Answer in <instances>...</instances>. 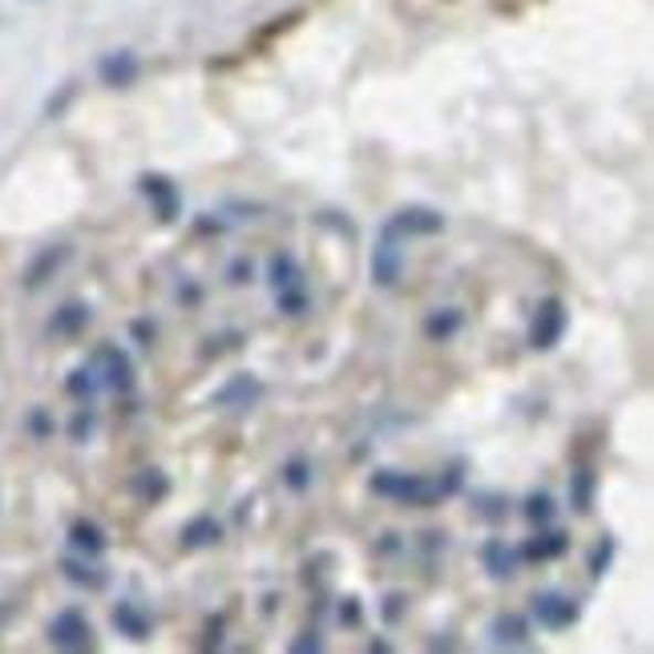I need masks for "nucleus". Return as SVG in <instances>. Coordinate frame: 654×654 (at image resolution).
I'll use <instances>...</instances> for the list:
<instances>
[{"label": "nucleus", "instance_id": "obj_20", "mask_svg": "<svg viewBox=\"0 0 654 654\" xmlns=\"http://www.w3.org/2000/svg\"><path fill=\"white\" fill-rule=\"evenodd\" d=\"M461 327H465V312H461V307H433V312L424 316L421 331L429 344H449Z\"/></svg>", "mask_w": 654, "mask_h": 654}, {"label": "nucleus", "instance_id": "obj_7", "mask_svg": "<svg viewBox=\"0 0 654 654\" xmlns=\"http://www.w3.org/2000/svg\"><path fill=\"white\" fill-rule=\"evenodd\" d=\"M368 271H372L376 287H384V292L400 287V279H404V239H397L392 231L380 226V239H376V246H372Z\"/></svg>", "mask_w": 654, "mask_h": 654}, {"label": "nucleus", "instance_id": "obj_36", "mask_svg": "<svg viewBox=\"0 0 654 654\" xmlns=\"http://www.w3.org/2000/svg\"><path fill=\"white\" fill-rule=\"evenodd\" d=\"M199 299H202V292L194 283H182V287H178V304H199Z\"/></svg>", "mask_w": 654, "mask_h": 654}, {"label": "nucleus", "instance_id": "obj_16", "mask_svg": "<svg viewBox=\"0 0 654 654\" xmlns=\"http://www.w3.org/2000/svg\"><path fill=\"white\" fill-rule=\"evenodd\" d=\"M481 566L489 570V578L505 582V578H514V573L521 570V549L509 546L505 538H489L481 546Z\"/></svg>", "mask_w": 654, "mask_h": 654}, {"label": "nucleus", "instance_id": "obj_13", "mask_svg": "<svg viewBox=\"0 0 654 654\" xmlns=\"http://www.w3.org/2000/svg\"><path fill=\"white\" fill-rule=\"evenodd\" d=\"M529 639H534V622H529L526 614H517V610L493 614L489 643L497 646V651H521V646H529Z\"/></svg>", "mask_w": 654, "mask_h": 654}, {"label": "nucleus", "instance_id": "obj_19", "mask_svg": "<svg viewBox=\"0 0 654 654\" xmlns=\"http://www.w3.org/2000/svg\"><path fill=\"white\" fill-rule=\"evenodd\" d=\"M566 549H570V534L538 526V534L521 546V561H553V558H561Z\"/></svg>", "mask_w": 654, "mask_h": 654}, {"label": "nucleus", "instance_id": "obj_29", "mask_svg": "<svg viewBox=\"0 0 654 654\" xmlns=\"http://www.w3.org/2000/svg\"><path fill=\"white\" fill-rule=\"evenodd\" d=\"M97 429V409H89V404H82V409L70 416V441L73 444H85L89 436H94Z\"/></svg>", "mask_w": 654, "mask_h": 654}, {"label": "nucleus", "instance_id": "obj_21", "mask_svg": "<svg viewBox=\"0 0 654 654\" xmlns=\"http://www.w3.org/2000/svg\"><path fill=\"white\" fill-rule=\"evenodd\" d=\"M222 541V521L219 517H211V514H194L182 526V538H178V546L182 549H211V546H219Z\"/></svg>", "mask_w": 654, "mask_h": 654}, {"label": "nucleus", "instance_id": "obj_34", "mask_svg": "<svg viewBox=\"0 0 654 654\" xmlns=\"http://www.w3.org/2000/svg\"><path fill=\"white\" fill-rule=\"evenodd\" d=\"M324 651V639L316 631H304L299 639H292V654H319Z\"/></svg>", "mask_w": 654, "mask_h": 654}, {"label": "nucleus", "instance_id": "obj_28", "mask_svg": "<svg viewBox=\"0 0 654 654\" xmlns=\"http://www.w3.org/2000/svg\"><path fill=\"white\" fill-rule=\"evenodd\" d=\"M473 514L485 517V521H505L509 514V502L497 497V493H473Z\"/></svg>", "mask_w": 654, "mask_h": 654}, {"label": "nucleus", "instance_id": "obj_30", "mask_svg": "<svg viewBox=\"0 0 654 654\" xmlns=\"http://www.w3.org/2000/svg\"><path fill=\"white\" fill-rule=\"evenodd\" d=\"M24 429H29V436H33V441H49V436H53V416H49V409H33V412H29Z\"/></svg>", "mask_w": 654, "mask_h": 654}, {"label": "nucleus", "instance_id": "obj_1", "mask_svg": "<svg viewBox=\"0 0 654 654\" xmlns=\"http://www.w3.org/2000/svg\"><path fill=\"white\" fill-rule=\"evenodd\" d=\"M372 493L376 497H384L392 505H404V509H433L441 505V489H436L433 477H424V473H400V468H376L372 473Z\"/></svg>", "mask_w": 654, "mask_h": 654}, {"label": "nucleus", "instance_id": "obj_17", "mask_svg": "<svg viewBox=\"0 0 654 654\" xmlns=\"http://www.w3.org/2000/svg\"><path fill=\"white\" fill-rule=\"evenodd\" d=\"M61 573H65V582L82 586V590H89V594H97V590H106L109 586V570H102L97 558H82V553L61 558Z\"/></svg>", "mask_w": 654, "mask_h": 654}, {"label": "nucleus", "instance_id": "obj_35", "mask_svg": "<svg viewBox=\"0 0 654 654\" xmlns=\"http://www.w3.org/2000/svg\"><path fill=\"white\" fill-rule=\"evenodd\" d=\"M339 622L360 626V602H356V598H344V606H339Z\"/></svg>", "mask_w": 654, "mask_h": 654}, {"label": "nucleus", "instance_id": "obj_14", "mask_svg": "<svg viewBox=\"0 0 654 654\" xmlns=\"http://www.w3.org/2000/svg\"><path fill=\"white\" fill-rule=\"evenodd\" d=\"M89 319H94V307L82 304V299H70V304H61L53 316H49L45 324V336L53 339H77L89 327Z\"/></svg>", "mask_w": 654, "mask_h": 654}, {"label": "nucleus", "instance_id": "obj_5", "mask_svg": "<svg viewBox=\"0 0 654 654\" xmlns=\"http://www.w3.org/2000/svg\"><path fill=\"white\" fill-rule=\"evenodd\" d=\"M566 327H570V312H566V304H561L558 295L538 299L534 316H529V348L553 351L561 344V336H566Z\"/></svg>", "mask_w": 654, "mask_h": 654}, {"label": "nucleus", "instance_id": "obj_27", "mask_svg": "<svg viewBox=\"0 0 654 654\" xmlns=\"http://www.w3.org/2000/svg\"><path fill=\"white\" fill-rule=\"evenodd\" d=\"M614 553H619V541L606 534V538L594 546V553H590V578H594V582H602V578L610 573V566H614Z\"/></svg>", "mask_w": 654, "mask_h": 654}, {"label": "nucleus", "instance_id": "obj_2", "mask_svg": "<svg viewBox=\"0 0 654 654\" xmlns=\"http://www.w3.org/2000/svg\"><path fill=\"white\" fill-rule=\"evenodd\" d=\"M267 283H271V295H275V307H279L287 319H299L312 312V292H307V275L299 267V259L292 251H279V255H271L267 263Z\"/></svg>", "mask_w": 654, "mask_h": 654}, {"label": "nucleus", "instance_id": "obj_3", "mask_svg": "<svg viewBox=\"0 0 654 654\" xmlns=\"http://www.w3.org/2000/svg\"><path fill=\"white\" fill-rule=\"evenodd\" d=\"M85 363H89V372L97 376L102 392L129 397V392L138 388V363H134V356H129L126 348H117V344H97Z\"/></svg>", "mask_w": 654, "mask_h": 654}, {"label": "nucleus", "instance_id": "obj_31", "mask_svg": "<svg viewBox=\"0 0 654 654\" xmlns=\"http://www.w3.org/2000/svg\"><path fill=\"white\" fill-rule=\"evenodd\" d=\"M251 279H255V263L246 255H239L231 267H226V283H231V287H243V283H251Z\"/></svg>", "mask_w": 654, "mask_h": 654}, {"label": "nucleus", "instance_id": "obj_11", "mask_svg": "<svg viewBox=\"0 0 654 654\" xmlns=\"http://www.w3.org/2000/svg\"><path fill=\"white\" fill-rule=\"evenodd\" d=\"M141 77V61L134 49H109L97 57V82L106 85V89H129V85H138Z\"/></svg>", "mask_w": 654, "mask_h": 654}, {"label": "nucleus", "instance_id": "obj_18", "mask_svg": "<svg viewBox=\"0 0 654 654\" xmlns=\"http://www.w3.org/2000/svg\"><path fill=\"white\" fill-rule=\"evenodd\" d=\"M65 541H70L73 553H82V558H102L109 549V538L106 529L97 526V521H89V517H77L70 526V534H65Z\"/></svg>", "mask_w": 654, "mask_h": 654}, {"label": "nucleus", "instance_id": "obj_10", "mask_svg": "<svg viewBox=\"0 0 654 654\" xmlns=\"http://www.w3.org/2000/svg\"><path fill=\"white\" fill-rule=\"evenodd\" d=\"M263 380L255 372H234L226 384H219L211 392V409H226V412H246L255 409L259 400H263Z\"/></svg>", "mask_w": 654, "mask_h": 654}, {"label": "nucleus", "instance_id": "obj_23", "mask_svg": "<svg viewBox=\"0 0 654 654\" xmlns=\"http://www.w3.org/2000/svg\"><path fill=\"white\" fill-rule=\"evenodd\" d=\"M594 497H598V473L590 465L573 468L570 473V509L578 517L594 514Z\"/></svg>", "mask_w": 654, "mask_h": 654}, {"label": "nucleus", "instance_id": "obj_9", "mask_svg": "<svg viewBox=\"0 0 654 654\" xmlns=\"http://www.w3.org/2000/svg\"><path fill=\"white\" fill-rule=\"evenodd\" d=\"M384 231H392L397 239H433V234L444 231V214L433 211V207H400L397 214L384 219Z\"/></svg>", "mask_w": 654, "mask_h": 654}, {"label": "nucleus", "instance_id": "obj_22", "mask_svg": "<svg viewBox=\"0 0 654 654\" xmlns=\"http://www.w3.org/2000/svg\"><path fill=\"white\" fill-rule=\"evenodd\" d=\"M129 493H134L141 505H162L166 497H170V477H166L162 468H138V473L129 477Z\"/></svg>", "mask_w": 654, "mask_h": 654}, {"label": "nucleus", "instance_id": "obj_6", "mask_svg": "<svg viewBox=\"0 0 654 654\" xmlns=\"http://www.w3.org/2000/svg\"><path fill=\"white\" fill-rule=\"evenodd\" d=\"M529 614H534V622H538L541 631L561 634V631H570V626H578L582 606H578L570 594H561V590H541V594H534Z\"/></svg>", "mask_w": 654, "mask_h": 654}, {"label": "nucleus", "instance_id": "obj_26", "mask_svg": "<svg viewBox=\"0 0 654 654\" xmlns=\"http://www.w3.org/2000/svg\"><path fill=\"white\" fill-rule=\"evenodd\" d=\"M312 477H316V473H312V461H307V456H292V461L283 465V485L292 493L312 489Z\"/></svg>", "mask_w": 654, "mask_h": 654}, {"label": "nucleus", "instance_id": "obj_32", "mask_svg": "<svg viewBox=\"0 0 654 654\" xmlns=\"http://www.w3.org/2000/svg\"><path fill=\"white\" fill-rule=\"evenodd\" d=\"M129 336L138 339V348L150 351L154 339H158V324H154V319H134V324H129Z\"/></svg>", "mask_w": 654, "mask_h": 654}, {"label": "nucleus", "instance_id": "obj_12", "mask_svg": "<svg viewBox=\"0 0 654 654\" xmlns=\"http://www.w3.org/2000/svg\"><path fill=\"white\" fill-rule=\"evenodd\" d=\"M73 259V246L70 243H49L41 246L33 259H29V267H24V292H41L49 279H57L65 263Z\"/></svg>", "mask_w": 654, "mask_h": 654}, {"label": "nucleus", "instance_id": "obj_33", "mask_svg": "<svg viewBox=\"0 0 654 654\" xmlns=\"http://www.w3.org/2000/svg\"><path fill=\"white\" fill-rule=\"evenodd\" d=\"M404 610H409V598H404V594H388V598H384V606H380V614H384L388 626H397Z\"/></svg>", "mask_w": 654, "mask_h": 654}, {"label": "nucleus", "instance_id": "obj_25", "mask_svg": "<svg viewBox=\"0 0 654 654\" xmlns=\"http://www.w3.org/2000/svg\"><path fill=\"white\" fill-rule=\"evenodd\" d=\"M521 517H526L529 526H549V521L558 517V505H553V497H549L546 489H541V493H529L526 505H521Z\"/></svg>", "mask_w": 654, "mask_h": 654}, {"label": "nucleus", "instance_id": "obj_8", "mask_svg": "<svg viewBox=\"0 0 654 654\" xmlns=\"http://www.w3.org/2000/svg\"><path fill=\"white\" fill-rule=\"evenodd\" d=\"M138 194L150 202V211L158 222H175L182 214V190L170 175H138Z\"/></svg>", "mask_w": 654, "mask_h": 654}, {"label": "nucleus", "instance_id": "obj_24", "mask_svg": "<svg viewBox=\"0 0 654 654\" xmlns=\"http://www.w3.org/2000/svg\"><path fill=\"white\" fill-rule=\"evenodd\" d=\"M65 392H70L77 404H94V397L102 392V384H97V376L89 372V363H82V368H73V372L65 376Z\"/></svg>", "mask_w": 654, "mask_h": 654}, {"label": "nucleus", "instance_id": "obj_4", "mask_svg": "<svg viewBox=\"0 0 654 654\" xmlns=\"http://www.w3.org/2000/svg\"><path fill=\"white\" fill-rule=\"evenodd\" d=\"M49 646H57L65 654H82V651H94L97 639H94V622L85 619V610L77 606H65L53 614L49 622Z\"/></svg>", "mask_w": 654, "mask_h": 654}, {"label": "nucleus", "instance_id": "obj_15", "mask_svg": "<svg viewBox=\"0 0 654 654\" xmlns=\"http://www.w3.org/2000/svg\"><path fill=\"white\" fill-rule=\"evenodd\" d=\"M109 622H114V631L122 634V639H129V643H146L154 634V619L138 602H129V598H122V602L109 610Z\"/></svg>", "mask_w": 654, "mask_h": 654}]
</instances>
